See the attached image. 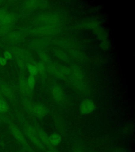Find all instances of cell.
Listing matches in <instances>:
<instances>
[{
	"instance_id": "cell-1",
	"label": "cell",
	"mask_w": 135,
	"mask_h": 152,
	"mask_svg": "<svg viewBox=\"0 0 135 152\" xmlns=\"http://www.w3.org/2000/svg\"><path fill=\"white\" fill-rule=\"evenodd\" d=\"M26 134L28 137L30 139V140H31L32 142L40 148H44L42 142L40 140L39 136L38 135V133L36 129H34L32 127H28L26 129Z\"/></svg>"
},
{
	"instance_id": "cell-2",
	"label": "cell",
	"mask_w": 135,
	"mask_h": 152,
	"mask_svg": "<svg viewBox=\"0 0 135 152\" xmlns=\"http://www.w3.org/2000/svg\"><path fill=\"white\" fill-rule=\"evenodd\" d=\"M56 31L57 28L55 26L45 25L44 26H41L40 28L34 29L32 31V33L33 34L47 36L55 33Z\"/></svg>"
},
{
	"instance_id": "cell-3",
	"label": "cell",
	"mask_w": 135,
	"mask_h": 152,
	"mask_svg": "<svg viewBox=\"0 0 135 152\" xmlns=\"http://www.w3.org/2000/svg\"><path fill=\"white\" fill-rule=\"evenodd\" d=\"M52 96L55 101L59 104H61L64 100V95L63 91L60 86L55 85L51 89Z\"/></svg>"
},
{
	"instance_id": "cell-4",
	"label": "cell",
	"mask_w": 135,
	"mask_h": 152,
	"mask_svg": "<svg viewBox=\"0 0 135 152\" xmlns=\"http://www.w3.org/2000/svg\"><path fill=\"white\" fill-rule=\"evenodd\" d=\"M31 110L33 112L36 116L39 118H42L47 115L48 110L43 104H36L32 106Z\"/></svg>"
},
{
	"instance_id": "cell-5",
	"label": "cell",
	"mask_w": 135,
	"mask_h": 152,
	"mask_svg": "<svg viewBox=\"0 0 135 152\" xmlns=\"http://www.w3.org/2000/svg\"><path fill=\"white\" fill-rule=\"evenodd\" d=\"M80 109L82 114H90L95 109V104L91 100L85 99L81 103Z\"/></svg>"
},
{
	"instance_id": "cell-6",
	"label": "cell",
	"mask_w": 135,
	"mask_h": 152,
	"mask_svg": "<svg viewBox=\"0 0 135 152\" xmlns=\"http://www.w3.org/2000/svg\"><path fill=\"white\" fill-rule=\"evenodd\" d=\"M39 20L41 23L48 26H55L59 22L58 18L55 15H42Z\"/></svg>"
},
{
	"instance_id": "cell-7",
	"label": "cell",
	"mask_w": 135,
	"mask_h": 152,
	"mask_svg": "<svg viewBox=\"0 0 135 152\" xmlns=\"http://www.w3.org/2000/svg\"><path fill=\"white\" fill-rule=\"evenodd\" d=\"M10 131L12 133V135L14 136V138L17 140L19 142H20L21 144L24 146L26 145V141L25 139V138L24 137L23 134L20 131L19 128L17 127L11 125L10 126Z\"/></svg>"
},
{
	"instance_id": "cell-8",
	"label": "cell",
	"mask_w": 135,
	"mask_h": 152,
	"mask_svg": "<svg viewBox=\"0 0 135 152\" xmlns=\"http://www.w3.org/2000/svg\"><path fill=\"white\" fill-rule=\"evenodd\" d=\"M14 20L15 17L13 14L3 10H0V23L11 25Z\"/></svg>"
},
{
	"instance_id": "cell-9",
	"label": "cell",
	"mask_w": 135,
	"mask_h": 152,
	"mask_svg": "<svg viewBox=\"0 0 135 152\" xmlns=\"http://www.w3.org/2000/svg\"><path fill=\"white\" fill-rule=\"evenodd\" d=\"M13 53L14 54L18 59H28L29 57V55L26 50L22 49L20 48H13L12 49Z\"/></svg>"
},
{
	"instance_id": "cell-10",
	"label": "cell",
	"mask_w": 135,
	"mask_h": 152,
	"mask_svg": "<svg viewBox=\"0 0 135 152\" xmlns=\"http://www.w3.org/2000/svg\"><path fill=\"white\" fill-rule=\"evenodd\" d=\"M22 35L18 31H11L7 34V40L11 43H17L21 40Z\"/></svg>"
},
{
	"instance_id": "cell-11",
	"label": "cell",
	"mask_w": 135,
	"mask_h": 152,
	"mask_svg": "<svg viewBox=\"0 0 135 152\" xmlns=\"http://www.w3.org/2000/svg\"><path fill=\"white\" fill-rule=\"evenodd\" d=\"M71 73L73 75L74 80L75 82H81L83 78L82 72L78 66H74L72 68Z\"/></svg>"
},
{
	"instance_id": "cell-12",
	"label": "cell",
	"mask_w": 135,
	"mask_h": 152,
	"mask_svg": "<svg viewBox=\"0 0 135 152\" xmlns=\"http://www.w3.org/2000/svg\"><path fill=\"white\" fill-rule=\"evenodd\" d=\"M19 86L20 89L22 93L26 95H30L31 93V90L28 86L27 81L24 78L20 79L19 81Z\"/></svg>"
},
{
	"instance_id": "cell-13",
	"label": "cell",
	"mask_w": 135,
	"mask_h": 152,
	"mask_svg": "<svg viewBox=\"0 0 135 152\" xmlns=\"http://www.w3.org/2000/svg\"><path fill=\"white\" fill-rule=\"evenodd\" d=\"M47 70L54 76L57 77L59 78L63 79L65 77L64 74H62L58 66H55V65L50 64L47 66Z\"/></svg>"
},
{
	"instance_id": "cell-14",
	"label": "cell",
	"mask_w": 135,
	"mask_h": 152,
	"mask_svg": "<svg viewBox=\"0 0 135 152\" xmlns=\"http://www.w3.org/2000/svg\"><path fill=\"white\" fill-rule=\"evenodd\" d=\"M93 31L101 42L103 41L107 40V33L102 28L98 26L96 28L93 29Z\"/></svg>"
},
{
	"instance_id": "cell-15",
	"label": "cell",
	"mask_w": 135,
	"mask_h": 152,
	"mask_svg": "<svg viewBox=\"0 0 135 152\" xmlns=\"http://www.w3.org/2000/svg\"><path fill=\"white\" fill-rule=\"evenodd\" d=\"M1 91L2 94L8 98L11 99L13 97V96H14L13 91H12L11 88H9L8 86L5 85H3L1 86Z\"/></svg>"
},
{
	"instance_id": "cell-16",
	"label": "cell",
	"mask_w": 135,
	"mask_h": 152,
	"mask_svg": "<svg viewBox=\"0 0 135 152\" xmlns=\"http://www.w3.org/2000/svg\"><path fill=\"white\" fill-rule=\"evenodd\" d=\"M37 133L38 134V135L39 136V138L41 140L42 142H43L47 146H51V144H50V141H49V138L47 136V134L42 131L41 129H38L37 130Z\"/></svg>"
},
{
	"instance_id": "cell-17",
	"label": "cell",
	"mask_w": 135,
	"mask_h": 152,
	"mask_svg": "<svg viewBox=\"0 0 135 152\" xmlns=\"http://www.w3.org/2000/svg\"><path fill=\"white\" fill-rule=\"evenodd\" d=\"M49 141L51 145H58L61 141V137L59 134L57 133H53L49 137Z\"/></svg>"
},
{
	"instance_id": "cell-18",
	"label": "cell",
	"mask_w": 135,
	"mask_h": 152,
	"mask_svg": "<svg viewBox=\"0 0 135 152\" xmlns=\"http://www.w3.org/2000/svg\"><path fill=\"white\" fill-rule=\"evenodd\" d=\"M39 5V2L36 1L31 0V1H27L25 2L24 4V7L28 10H32L37 7Z\"/></svg>"
},
{
	"instance_id": "cell-19",
	"label": "cell",
	"mask_w": 135,
	"mask_h": 152,
	"mask_svg": "<svg viewBox=\"0 0 135 152\" xmlns=\"http://www.w3.org/2000/svg\"><path fill=\"white\" fill-rule=\"evenodd\" d=\"M11 25L0 23V36H4L9 33Z\"/></svg>"
},
{
	"instance_id": "cell-20",
	"label": "cell",
	"mask_w": 135,
	"mask_h": 152,
	"mask_svg": "<svg viewBox=\"0 0 135 152\" xmlns=\"http://www.w3.org/2000/svg\"><path fill=\"white\" fill-rule=\"evenodd\" d=\"M82 26L84 28H93L95 29L98 26V23L97 22L95 21H89L85 22V23L82 24Z\"/></svg>"
},
{
	"instance_id": "cell-21",
	"label": "cell",
	"mask_w": 135,
	"mask_h": 152,
	"mask_svg": "<svg viewBox=\"0 0 135 152\" xmlns=\"http://www.w3.org/2000/svg\"><path fill=\"white\" fill-rule=\"evenodd\" d=\"M55 54L59 59L61 60L62 61H68L69 59L68 56H67L66 53H65L64 52L62 51L61 50H56L55 51Z\"/></svg>"
},
{
	"instance_id": "cell-22",
	"label": "cell",
	"mask_w": 135,
	"mask_h": 152,
	"mask_svg": "<svg viewBox=\"0 0 135 152\" xmlns=\"http://www.w3.org/2000/svg\"><path fill=\"white\" fill-rule=\"evenodd\" d=\"M28 69L31 76H34L38 73L36 67L35 65L28 64Z\"/></svg>"
},
{
	"instance_id": "cell-23",
	"label": "cell",
	"mask_w": 135,
	"mask_h": 152,
	"mask_svg": "<svg viewBox=\"0 0 135 152\" xmlns=\"http://www.w3.org/2000/svg\"><path fill=\"white\" fill-rule=\"evenodd\" d=\"M45 46V43L43 41L38 40L32 43V47L35 49H41Z\"/></svg>"
},
{
	"instance_id": "cell-24",
	"label": "cell",
	"mask_w": 135,
	"mask_h": 152,
	"mask_svg": "<svg viewBox=\"0 0 135 152\" xmlns=\"http://www.w3.org/2000/svg\"><path fill=\"white\" fill-rule=\"evenodd\" d=\"M36 69L38 70V72L41 74H43L45 72V64L42 62H38L36 65Z\"/></svg>"
},
{
	"instance_id": "cell-25",
	"label": "cell",
	"mask_w": 135,
	"mask_h": 152,
	"mask_svg": "<svg viewBox=\"0 0 135 152\" xmlns=\"http://www.w3.org/2000/svg\"><path fill=\"white\" fill-rule=\"evenodd\" d=\"M7 104L2 99H0V112L5 113L7 112Z\"/></svg>"
},
{
	"instance_id": "cell-26",
	"label": "cell",
	"mask_w": 135,
	"mask_h": 152,
	"mask_svg": "<svg viewBox=\"0 0 135 152\" xmlns=\"http://www.w3.org/2000/svg\"><path fill=\"white\" fill-rule=\"evenodd\" d=\"M27 82H28V86L30 87V88L31 90H32L33 88H34V87L35 82H36L34 77L30 75V77L28 78Z\"/></svg>"
},
{
	"instance_id": "cell-27",
	"label": "cell",
	"mask_w": 135,
	"mask_h": 152,
	"mask_svg": "<svg viewBox=\"0 0 135 152\" xmlns=\"http://www.w3.org/2000/svg\"><path fill=\"white\" fill-rule=\"evenodd\" d=\"M39 56L41 59L43 61L45 62H48L50 61V58L47 54L44 52H41L39 53Z\"/></svg>"
},
{
	"instance_id": "cell-28",
	"label": "cell",
	"mask_w": 135,
	"mask_h": 152,
	"mask_svg": "<svg viewBox=\"0 0 135 152\" xmlns=\"http://www.w3.org/2000/svg\"><path fill=\"white\" fill-rule=\"evenodd\" d=\"M109 42L108 40L103 41L101 42V47L103 50H107L109 48Z\"/></svg>"
},
{
	"instance_id": "cell-29",
	"label": "cell",
	"mask_w": 135,
	"mask_h": 152,
	"mask_svg": "<svg viewBox=\"0 0 135 152\" xmlns=\"http://www.w3.org/2000/svg\"><path fill=\"white\" fill-rule=\"evenodd\" d=\"M17 64L18 65L19 68L20 69H23L25 68V64L24 63L23 60L20 59H18L17 60Z\"/></svg>"
},
{
	"instance_id": "cell-30",
	"label": "cell",
	"mask_w": 135,
	"mask_h": 152,
	"mask_svg": "<svg viewBox=\"0 0 135 152\" xmlns=\"http://www.w3.org/2000/svg\"><path fill=\"white\" fill-rule=\"evenodd\" d=\"M4 56L5 59H11L12 57V55L9 51H5L4 53Z\"/></svg>"
},
{
	"instance_id": "cell-31",
	"label": "cell",
	"mask_w": 135,
	"mask_h": 152,
	"mask_svg": "<svg viewBox=\"0 0 135 152\" xmlns=\"http://www.w3.org/2000/svg\"><path fill=\"white\" fill-rule=\"evenodd\" d=\"M7 64V60L3 58L2 57L0 58V64L2 66H5Z\"/></svg>"
},
{
	"instance_id": "cell-32",
	"label": "cell",
	"mask_w": 135,
	"mask_h": 152,
	"mask_svg": "<svg viewBox=\"0 0 135 152\" xmlns=\"http://www.w3.org/2000/svg\"><path fill=\"white\" fill-rule=\"evenodd\" d=\"M74 152H83L81 150H79V149H78V150H76L75 151H74Z\"/></svg>"
},
{
	"instance_id": "cell-33",
	"label": "cell",
	"mask_w": 135,
	"mask_h": 152,
	"mask_svg": "<svg viewBox=\"0 0 135 152\" xmlns=\"http://www.w3.org/2000/svg\"><path fill=\"white\" fill-rule=\"evenodd\" d=\"M2 94L1 93V91L0 90V99H2Z\"/></svg>"
},
{
	"instance_id": "cell-34",
	"label": "cell",
	"mask_w": 135,
	"mask_h": 152,
	"mask_svg": "<svg viewBox=\"0 0 135 152\" xmlns=\"http://www.w3.org/2000/svg\"><path fill=\"white\" fill-rule=\"evenodd\" d=\"M47 152H57L55 151H53V150H51V151H48Z\"/></svg>"
}]
</instances>
